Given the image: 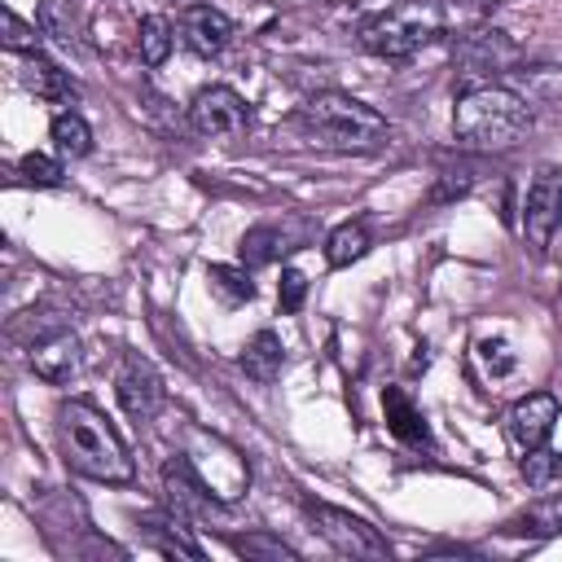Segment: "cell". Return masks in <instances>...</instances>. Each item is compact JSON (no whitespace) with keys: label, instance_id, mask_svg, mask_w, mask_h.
Masks as SVG:
<instances>
[{"label":"cell","instance_id":"9","mask_svg":"<svg viewBox=\"0 0 562 562\" xmlns=\"http://www.w3.org/2000/svg\"><path fill=\"white\" fill-rule=\"evenodd\" d=\"M114 391H119V404H123V413L132 422H149L162 408V378L145 356H127L123 360V369L114 378Z\"/></svg>","mask_w":562,"mask_h":562},{"label":"cell","instance_id":"6","mask_svg":"<svg viewBox=\"0 0 562 562\" xmlns=\"http://www.w3.org/2000/svg\"><path fill=\"white\" fill-rule=\"evenodd\" d=\"M558 224H562V167L540 162L522 193V237L536 250H544L553 241Z\"/></svg>","mask_w":562,"mask_h":562},{"label":"cell","instance_id":"26","mask_svg":"<svg viewBox=\"0 0 562 562\" xmlns=\"http://www.w3.org/2000/svg\"><path fill=\"white\" fill-rule=\"evenodd\" d=\"M479 360H483L487 373H496V378L514 369V351H509L505 338H483V342H479Z\"/></svg>","mask_w":562,"mask_h":562},{"label":"cell","instance_id":"17","mask_svg":"<svg viewBox=\"0 0 562 562\" xmlns=\"http://www.w3.org/2000/svg\"><path fill=\"white\" fill-rule=\"evenodd\" d=\"M369 246H373L369 224H364V220H347V224H338V228L329 233V241H325V259H329L334 268H347V263L364 259Z\"/></svg>","mask_w":562,"mask_h":562},{"label":"cell","instance_id":"24","mask_svg":"<svg viewBox=\"0 0 562 562\" xmlns=\"http://www.w3.org/2000/svg\"><path fill=\"white\" fill-rule=\"evenodd\" d=\"M233 549L237 553H246V558H272V562H294L299 553L285 544V540H277V536H263V531H255V536H233Z\"/></svg>","mask_w":562,"mask_h":562},{"label":"cell","instance_id":"12","mask_svg":"<svg viewBox=\"0 0 562 562\" xmlns=\"http://www.w3.org/2000/svg\"><path fill=\"white\" fill-rule=\"evenodd\" d=\"M233 18L224 13V9H215V4H189L184 13H180V35H184V44L198 53V57H215V53H224L228 44H233Z\"/></svg>","mask_w":562,"mask_h":562},{"label":"cell","instance_id":"14","mask_svg":"<svg viewBox=\"0 0 562 562\" xmlns=\"http://www.w3.org/2000/svg\"><path fill=\"white\" fill-rule=\"evenodd\" d=\"M382 408H386V426H391V435H400L404 443H430V430H426L422 408H417L400 386H386Z\"/></svg>","mask_w":562,"mask_h":562},{"label":"cell","instance_id":"18","mask_svg":"<svg viewBox=\"0 0 562 562\" xmlns=\"http://www.w3.org/2000/svg\"><path fill=\"white\" fill-rule=\"evenodd\" d=\"M171 44H176V35H171V22L162 13H149V18L136 22V53H140L145 66H162Z\"/></svg>","mask_w":562,"mask_h":562},{"label":"cell","instance_id":"20","mask_svg":"<svg viewBox=\"0 0 562 562\" xmlns=\"http://www.w3.org/2000/svg\"><path fill=\"white\" fill-rule=\"evenodd\" d=\"M48 136H53L57 154H70V158H79V154H88V149H92V132H88V123H83L75 110H61V114H53V123H48Z\"/></svg>","mask_w":562,"mask_h":562},{"label":"cell","instance_id":"2","mask_svg":"<svg viewBox=\"0 0 562 562\" xmlns=\"http://www.w3.org/2000/svg\"><path fill=\"white\" fill-rule=\"evenodd\" d=\"M452 132L470 149H509L531 132V105L514 88L470 83L452 105Z\"/></svg>","mask_w":562,"mask_h":562},{"label":"cell","instance_id":"19","mask_svg":"<svg viewBox=\"0 0 562 562\" xmlns=\"http://www.w3.org/2000/svg\"><path fill=\"white\" fill-rule=\"evenodd\" d=\"M285 250H290V241H285V233L277 224H259V228H250L241 237V263L246 268H263V263H272Z\"/></svg>","mask_w":562,"mask_h":562},{"label":"cell","instance_id":"16","mask_svg":"<svg viewBox=\"0 0 562 562\" xmlns=\"http://www.w3.org/2000/svg\"><path fill=\"white\" fill-rule=\"evenodd\" d=\"M514 44L505 31H474L465 44H461V57L474 66V70H501L505 61H514Z\"/></svg>","mask_w":562,"mask_h":562},{"label":"cell","instance_id":"25","mask_svg":"<svg viewBox=\"0 0 562 562\" xmlns=\"http://www.w3.org/2000/svg\"><path fill=\"white\" fill-rule=\"evenodd\" d=\"M18 171H22L31 184H57V180H61V162L48 158V154H26V158L18 162Z\"/></svg>","mask_w":562,"mask_h":562},{"label":"cell","instance_id":"10","mask_svg":"<svg viewBox=\"0 0 562 562\" xmlns=\"http://www.w3.org/2000/svg\"><path fill=\"white\" fill-rule=\"evenodd\" d=\"M553 422H558V400L549 391H536V395H522L509 417H505V430H509V443L518 452H536L549 443L553 435Z\"/></svg>","mask_w":562,"mask_h":562},{"label":"cell","instance_id":"3","mask_svg":"<svg viewBox=\"0 0 562 562\" xmlns=\"http://www.w3.org/2000/svg\"><path fill=\"white\" fill-rule=\"evenodd\" d=\"M299 132L321 149H378L391 127L351 92H316L299 110Z\"/></svg>","mask_w":562,"mask_h":562},{"label":"cell","instance_id":"21","mask_svg":"<svg viewBox=\"0 0 562 562\" xmlns=\"http://www.w3.org/2000/svg\"><path fill=\"white\" fill-rule=\"evenodd\" d=\"M0 26H4V48L9 53H40V35H44V26H35V22H22V13L18 9H0Z\"/></svg>","mask_w":562,"mask_h":562},{"label":"cell","instance_id":"15","mask_svg":"<svg viewBox=\"0 0 562 562\" xmlns=\"http://www.w3.org/2000/svg\"><path fill=\"white\" fill-rule=\"evenodd\" d=\"M281 364H285V347H281V338H277L272 329H259V334L241 347V369H246L255 382H272V378L281 373Z\"/></svg>","mask_w":562,"mask_h":562},{"label":"cell","instance_id":"5","mask_svg":"<svg viewBox=\"0 0 562 562\" xmlns=\"http://www.w3.org/2000/svg\"><path fill=\"white\" fill-rule=\"evenodd\" d=\"M180 457L189 461V470L198 474L206 496L220 501V505L237 501L250 487V465H246L241 448L228 443L224 435L206 430V426H184V452Z\"/></svg>","mask_w":562,"mask_h":562},{"label":"cell","instance_id":"28","mask_svg":"<svg viewBox=\"0 0 562 562\" xmlns=\"http://www.w3.org/2000/svg\"><path fill=\"white\" fill-rule=\"evenodd\" d=\"M452 9H492V4H505V0H443Z\"/></svg>","mask_w":562,"mask_h":562},{"label":"cell","instance_id":"13","mask_svg":"<svg viewBox=\"0 0 562 562\" xmlns=\"http://www.w3.org/2000/svg\"><path fill=\"white\" fill-rule=\"evenodd\" d=\"M22 83L35 92V97H44V101H70L79 88H75V79L61 70V66H53L48 57H40V53H26L22 57Z\"/></svg>","mask_w":562,"mask_h":562},{"label":"cell","instance_id":"8","mask_svg":"<svg viewBox=\"0 0 562 562\" xmlns=\"http://www.w3.org/2000/svg\"><path fill=\"white\" fill-rule=\"evenodd\" d=\"M312 518H316L321 536H325L338 553H347V558H386V553H391L386 540H382L364 518H356V514H347V509L312 505Z\"/></svg>","mask_w":562,"mask_h":562},{"label":"cell","instance_id":"27","mask_svg":"<svg viewBox=\"0 0 562 562\" xmlns=\"http://www.w3.org/2000/svg\"><path fill=\"white\" fill-rule=\"evenodd\" d=\"M303 294H307V277H303L299 268H285V272H281V290H277L281 312H299V307H303Z\"/></svg>","mask_w":562,"mask_h":562},{"label":"cell","instance_id":"1","mask_svg":"<svg viewBox=\"0 0 562 562\" xmlns=\"http://www.w3.org/2000/svg\"><path fill=\"white\" fill-rule=\"evenodd\" d=\"M57 430H61L66 461L79 474H88L97 483H132L136 465L127 457V443L119 439V430L92 400H66L57 413Z\"/></svg>","mask_w":562,"mask_h":562},{"label":"cell","instance_id":"4","mask_svg":"<svg viewBox=\"0 0 562 562\" xmlns=\"http://www.w3.org/2000/svg\"><path fill=\"white\" fill-rule=\"evenodd\" d=\"M439 35H443V18L430 0H400V4L360 22V44L373 57H386V61L413 57L426 44H435Z\"/></svg>","mask_w":562,"mask_h":562},{"label":"cell","instance_id":"11","mask_svg":"<svg viewBox=\"0 0 562 562\" xmlns=\"http://www.w3.org/2000/svg\"><path fill=\"white\" fill-rule=\"evenodd\" d=\"M31 369L35 378L44 382H70L79 369H83V351H79V338L70 329H48L44 338L31 342Z\"/></svg>","mask_w":562,"mask_h":562},{"label":"cell","instance_id":"7","mask_svg":"<svg viewBox=\"0 0 562 562\" xmlns=\"http://www.w3.org/2000/svg\"><path fill=\"white\" fill-rule=\"evenodd\" d=\"M189 123L202 136H241L250 127V105L228 83H211L189 101Z\"/></svg>","mask_w":562,"mask_h":562},{"label":"cell","instance_id":"22","mask_svg":"<svg viewBox=\"0 0 562 562\" xmlns=\"http://www.w3.org/2000/svg\"><path fill=\"white\" fill-rule=\"evenodd\" d=\"M518 531H536V536H553V531H562V492L553 487L544 501H536V505L518 518Z\"/></svg>","mask_w":562,"mask_h":562},{"label":"cell","instance_id":"23","mask_svg":"<svg viewBox=\"0 0 562 562\" xmlns=\"http://www.w3.org/2000/svg\"><path fill=\"white\" fill-rule=\"evenodd\" d=\"M211 290H215V294H224L228 303H246V299L255 294V285H250L246 268H228V263H215V268H211Z\"/></svg>","mask_w":562,"mask_h":562}]
</instances>
